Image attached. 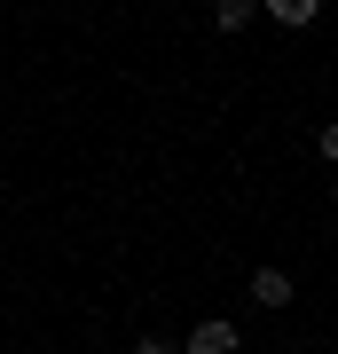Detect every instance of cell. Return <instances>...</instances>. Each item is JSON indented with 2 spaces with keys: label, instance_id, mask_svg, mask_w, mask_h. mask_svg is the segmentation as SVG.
<instances>
[{
  "label": "cell",
  "instance_id": "1",
  "mask_svg": "<svg viewBox=\"0 0 338 354\" xmlns=\"http://www.w3.org/2000/svg\"><path fill=\"white\" fill-rule=\"evenodd\" d=\"M189 354H236V330H228L220 315H213V323H197V330H189Z\"/></svg>",
  "mask_w": 338,
  "mask_h": 354
},
{
  "label": "cell",
  "instance_id": "3",
  "mask_svg": "<svg viewBox=\"0 0 338 354\" xmlns=\"http://www.w3.org/2000/svg\"><path fill=\"white\" fill-rule=\"evenodd\" d=\"M252 8H260V0H220L213 16H220V32H244V24H252Z\"/></svg>",
  "mask_w": 338,
  "mask_h": 354
},
{
  "label": "cell",
  "instance_id": "4",
  "mask_svg": "<svg viewBox=\"0 0 338 354\" xmlns=\"http://www.w3.org/2000/svg\"><path fill=\"white\" fill-rule=\"evenodd\" d=\"M267 16H283V24H314V0H267Z\"/></svg>",
  "mask_w": 338,
  "mask_h": 354
},
{
  "label": "cell",
  "instance_id": "5",
  "mask_svg": "<svg viewBox=\"0 0 338 354\" xmlns=\"http://www.w3.org/2000/svg\"><path fill=\"white\" fill-rule=\"evenodd\" d=\"M134 354H165V346H158V339H142V346H134Z\"/></svg>",
  "mask_w": 338,
  "mask_h": 354
},
{
  "label": "cell",
  "instance_id": "2",
  "mask_svg": "<svg viewBox=\"0 0 338 354\" xmlns=\"http://www.w3.org/2000/svg\"><path fill=\"white\" fill-rule=\"evenodd\" d=\"M252 299L260 307H291V276L283 268H260V276H252Z\"/></svg>",
  "mask_w": 338,
  "mask_h": 354
}]
</instances>
